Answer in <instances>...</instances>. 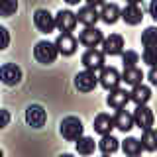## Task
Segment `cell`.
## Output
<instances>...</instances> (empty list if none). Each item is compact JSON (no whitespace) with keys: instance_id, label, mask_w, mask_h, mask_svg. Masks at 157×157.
Masks as SVG:
<instances>
[{"instance_id":"1","label":"cell","mask_w":157,"mask_h":157,"mask_svg":"<svg viewBox=\"0 0 157 157\" xmlns=\"http://www.w3.org/2000/svg\"><path fill=\"white\" fill-rule=\"evenodd\" d=\"M82 122L78 120L77 116H67L61 120V124H59V132H61V136L65 137L67 141H77L78 137L82 136Z\"/></svg>"},{"instance_id":"2","label":"cell","mask_w":157,"mask_h":157,"mask_svg":"<svg viewBox=\"0 0 157 157\" xmlns=\"http://www.w3.org/2000/svg\"><path fill=\"white\" fill-rule=\"evenodd\" d=\"M57 47L55 43L51 41H37L36 47H33V57L37 59L39 63H43V65H49V63H53L57 59Z\"/></svg>"},{"instance_id":"3","label":"cell","mask_w":157,"mask_h":157,"mask_svg":"<svg viewBox=\"0 0 157 157\" xmlns=\"http://www.w3.org/2000/svg\"><path fill=\"white\" fill-rule=\"evenodd\" d=\"M104 57L106 55L102 51H98V49H86V51L82 53L81 61H82V67H85L86 71L96 73V71H100V69L104 67Z\"/></svg>"},{"instance_id":"4","label":"cell","mask_w":157,"mask_h":157,"mask_svg":"<svg viewBox=\"0 0 157 157\" xmlns=\"http://www.w3.org/2000/svg\"><path fill=\"white\" fill-rule=\"evenodd\" d=\"M77 16L75 12L71 10H59L57 16H55V28L59 29L61 33H71L73 29L77 28Z\"/></svg>"},{"instance_id":"5","label":"cell","mask_w":157,"mask_h":157,"mask_svg":"<svg viewBox=\"0 0 157 157\" xmlns=\"http://www.w3.org/2000/svg\"><path fill=\"white\" fill-rule=\"evenodd\" d=\"M102 39H104V36H102V32L96 26L85 28L81 33H78V43H82V45L88 47V49H96L102 43Z\"/></svg>"},{"instance_id":"6","label":"cell","mask_w":157,"mask_h":157,"mask_svg":"<svg viewBox=\"0 0 157 157\" xmlns=\"http://www.w3.org/2000/svg\"><path fill=\"white\" fill-rule=\"evenodd\" d=\"M0 81L6 86H16L22 81V69L16 63H6L0 67Z\"/></svg>"},{"instance_id":"7","label":"cell","mask_w":157,"mask_h":157,"mask_svg":"<svg viewBox=\"0 0 157 157\" xmlns=\"http://www.w3.org/2000/svg\"><path fill=\"white\" fill-rule=\"evenodd\" d=\"M132 118H134V126H137L141 132L144 130H149V128H153V112H151V108H147L145 104L144 106H137L136 112L132 114Z\"/></svg>"},{"instance_id":"8","label":"cell","mask_w":157,"mask_h":157,"mask_svg":"<svg viewBox=\"0 0 157 157\" xmlns=\"http://www.w3.org/2000/svg\"><path fill=\"white\" fill-rule=\"evenodd\" d=\"M45 120H47V114H45V110H43V106L32 104V106L26 108V124L28 126L39 130V128L45 126Z\"/></svg>"},{"instance_id":"9","label":"cell","mask_w":157,"mask_h":157,"mask_svg":"<svg viewBox=\"0 0 157 157\" xmlns=\"http://www.w3.org/2000/svg\"><path fill=\"white\" fill-rule=\"evenodd\" d=\"M33 24H36V28L41 33H51L53 29H55V16H51L47 10L39 8V10H36V14H33Z\"/></svg>"},{"instance_id":"10","label":"cell","mask_w":157,"mask_h":157,"mask_svg":"<svg viewBox=\"0 0 157 157\" xmlns=\"http://www.w3.org/2000/svg\"><path fill=\"white\" fill-rule=\"evenodd\" d=\"M98 85V77L94 75L92 71H81V73H77V77H75V88L77 90H81V92H90V90H94Z\"/></svg>"},{"instance_id":"11","label":"cell","mask_w":157,"mask_h":157,"mask_svg":"<svg viewBox=\"0 0 157 157\" xmlns=\"http://www.w3.org/2000/svg\"><path fill=\"white\" fill-rule=\"evenodd\" d=\"M120 71L114 67H102L100 69V77H98V82H100V86H104L106 90H112V88L120 86Z\"/></svg>"},{"instance_id":"12","label":"cell","mask_w":157,"mask_h":157,"mask_svg":"<svg viewBox=\"0 0 157 157\" xmlns=\"http://www.w3.org/2000/svg\"><path fill=\"white\" fill-rule=\"evenodd\" d=\"M124 51V37L118 36V33H110L108 37L102 39V53L104 55H120V53Z\"/></svg>"},{"instance_id":"13","label":"cell","mask_w":157,"mask_h":157,"mask_svg":"<svg viewBox=\"0 0 157 157\" xmlns=\"http://www.w3.org/2000/svg\"><path fill=\"white\" fill-rule=\"evenodd\" d=\"M77 45L78 41L73 37V33H59V37L55 39V47H57V53L59 55H73L77 51Z\"/></svg>"},{"instance_id":"14","label":"cell","mask_w":157,"mask_h":157,"mask_svg":"<svg viewBox=\"0 0 157 157\" xmlns=\"http://www.w3.org/2000/svg\"><path fill=\"white\" fill-rule=\"evenodd\" d=\"M106 102H108V106H110V108H114V110L126 108V104L130 102V92H128L126 88L116 86V88H112V90H110V94H108Z\"/></svg>"},{"instance_id":"15","label":"cell","mask_w":157,"mask_h":157,"mask_svg":"<svg viewBox=\"0 0 157 157\" xmlns=\"http://www.w3.org/2000/svg\"><path fill=\"white\" fill-rule=\"evenodd\" d=\"M120 18L126 24H130V26H137L144 20V10L137 6V4H126L124 10H120Z\"/></svg>"},{"instance_id":"16","label":"cell","mask_w":157,"mask_h":157,"mask_svg":"<svg viewBox=\"0 0 157 157\" xmlns=\"http://www.w3.org/2000/svg\"><path fill=\"white\" fill-rule=\"evenodd\" d=\"M77 16V22H81L85 28H92V26H96V22L100 18H98V10L94 6H82V8H78V14H75Z\"/></svg>"},{"instance_id":"17","label":"cell","mask_w":157,"mask_h":157,"mask_svg":"<svg viewBox=\"0 0 157 157\" xmlns=\"http://www.w3.org/2000/svg\"><path fill=\"white\" fill-rule=\"evenodd\" d=\"M151 100V88L145 85H136L130 90V102H134L137 106H144Z\"/></svg>"},{"instance_id":"18","label":"cell","mask_w":157,"mask_h":157,"mask_svg":"<svg viewBox=\"0 0 157 157\" xmlns=\"http://www.w3.org/2000/svg\"><path fill=\"white\" fill-rule=\"evenodd\" d=\"M112 122H114V128L122 132H130L132 128H134V118L128 110L124 108H120V110H116V116H112Z\"/></svg>"},{"instance_id":"19","label":"cell","mask_w":157,"mask_h":157,"mask_svg":"<svg viewBox=\"0 0 157 157\" xmlns=\"http://www.w3.org/2000/svg\"><path fill=\"white\" fill-rule=\"evenodd\" d=\"M92 128H94L96 134L100 136H106L112 132V128H114V122H112V116L110 114H98L94 118V124H92Z\"/></svg>"},{"instance_id":"20","label":"cell","mask_w":157,"mask_h":157,"mask_svg":"<svg viewBox=\"0 0 157 157\" xmlns=\"http://www.w3.org/2000/svg\"><path fill=\"white\" fill-rule=\"evenodd\" d=\"M98 18L104 24H116L118 20H120V8H118L116 4H104L102 10L98 12Z\"/></svg>"},{"instance_id":"21","label":"cell","mask_w":157,"mask_h":157,"mask_svg":"<svg viewBox=\"0 0 157 157\" xmlns=\"http://www.w3.org/2000/svg\"><path fill=\"white\" fill-rule=\"evenodd\" d=\"M122 81L130 86H136V85H141V78H144V73L141 69L137 67H124V73H122Z\"/></svg>"},{"instance_id":"22","label":"cell","mask_w":157,"mask_h":157,"mask_svg":"<svg viewBox=\"0 0 157 157\" xmlns=\"http://www.w3.org/2000/svg\"><path fill=\"white\" fill-rule=\"evenodd\" d=\"M122 149H124V153L128 157H140L141 151H144V147H141L140 140H136V137H126V140L122 141Z\"/></svg>"},{"instance_id":"23","label":"cell","mask_w":157,"mask_h":157,"mask_svg":"<svg viewBox=\"0 0 157 157\" xmlns=\"http://www.w3.org/2000/svg\"><path fill=\"white\" fill-rule=\"evenodd\" d=\"M77 151H78V155H92L94 153V149H96V144H94V140L92 137H88V136H81L77 140Z\"/></svg>"},{"instance_id":"24","label":"cell","mask_w":157,"mask_h":157,"mask_svg":"<svg viewBox=\"0 0 157 157\" xmlns=\"http://www.w3.org/2000/svg\"><path fill=\"white\" fill-rule=\"evenodd\" d=\"M98 147H100V151L104 155H112L114 151L120 147V144H118V140L114 136H110V134H106V136H102V140L98 141Z\"/></svg>"},{"instance_id":"25","label":"cell","mask_w":157,"mask_h":157,"mask_svg":"<svg viewBox=\"0 0 157 157\" xmlns=\"http://www.w3.org/2000/svg\"><path fill=\"white\" fill-rule=\"evenodd\" d=\"M140 144H141V147H144L145 151H155L157 149V136H155V130H153V128L144 130Z\"/></svg>"},{"instance_id":"26","label":"cell","mask_w":157,"mask_h":157,"mask_svg":"<svg viewBox=\"0 0 157 157\" xmlns=\"http://www.w3.org/2000/svg\"><path fill=\"white\" fill-rule=\"evenodd\" d=\"M18 10V0H0V16L10 18Z\"/></svg>"},{"instance_id":"27","label":"cell","mask_w":157,"mask_h":157,"mask_svg":"<svg viewBox=\"0 0 157 157\" xmlns=\"http://www.w3.org/2000/svg\"><path fill=\"white\" fill-rule=\"evenodd\" d=\"M141 45L144 47H155L157 45V29L151 26L141 33Z\"/></svg>"},{"instance_id":"28","label":"cell","mask_w":157,"mask_h":157,"mask_svg":"<svg viewBox=\"0 0 157 157\" xmlns=\"http://www.w3.org/2000/svg\"><path fill=\"white\" fill-rule=\"evenodd\" d=\"M141 59H144V63H147L149 67H155V63H157V45L155 47H144Z\"/></svg>"},{"instance_id":"29","label":"cell","mask_w":157,"mask_h":157,"mask_svg":"<svg viewBox=\"0 0 157 157\" xmlns=\"http://www.w3.org/2000/svg\"><path fill=\"white\" fill-rule=\"evenodd\" d=\"M122 61H124V67H136V63H140V55L136 51H122Z\"/></svg>"},{"instance_id":"30","label":"cell","mask_w":157,"mask_h":157,"mask_svg":"<svg viewBox=\"0 0 157 157\" xmlns=\"http://www.w3.org/2000/svg\"><path fill=\"white\" fill-rule=\"evenodd\" d=\"M8 45H10V33H8L6 28L0 26V51H4Z\"/></svg>"},{"instance_id":"31","label":"cell","mask_w":157,"mask_h":157,"mask_svg":"<svg viewBox=\"0 0 157 157\" xmlns=\"http://www.w3.org/2000/svg\"><path fill=\"white\" fill-rule=\"evenodd\" d=\"M10 124V112L4 110V108H0V130H4Z\"/></svg>"},{"instance_id":"32","label":"cell","mask_w":157,"mask_h":157,"mask_svg":"<svg viewBox=\"0 0 157 157\" xmlns=\"http://www.w3.org/2000/svg\"><path fill=\"white\" fill-rule=\"evenodd\" d=\"M147 78H149L151 85H157V73H155V67H151V71H149V75H147Z\"/></svg>"},{"instance_id":"33","label":"cell","mask_w":157,"mask_h":157,"mask_svg":"<svg viewBox=\"0 0 157 157\" xmlns=\"http://www.w3.org/2000/svg\"><path fill=\"white\" fill-rule=\"evenodd\" d=\"M155 6H157V0H151V4H149V14H151V18H157V12H155Z\"/></svg>"},{"instance_id":"34","label":"cell","mask_w":157,"mask_h":157,"mask_svg":"<svg viewBox=\"0 0 157 157\" xmlns=\"http://www.w3.org/2000/svg\"><path fill=\"white\" fill-rule=\"evenodd\" d=\"M86 4H88V6L98 8V6H104V0H86Z\"/></svg>"},{"instance_id":"35","label":"cell","mask_w":157,"mask_h":157,"mask_svg":"<svg viewBox=\"0 0 157 157\" xmlns=\"http://www.w3.org/2000/svg\"><path fill=\"white\" fill-rule=\"evenodd\" d=\"M65 2H67V4H71V6H75V4H78L81 0H65Z\"/></svg>"},{"instance_id":"36","label":"cell","mask_w":157,"mask_h":157,"mask_svg":"<svg viewBox=\"0 0 157 157\" xmlns=\"http://www.w3.org/2000/svg\"><path fill=\"white\" fill-rule=\"evenodd\" d=\"M140 2L141 0H126V4H137V6H140Z\"/></svg>"},{"instance_id":"37","label":"cell","mask_w":157,"mask_h":157,"mask_svg":"<svg viewBox=\"0 0 157 157\" xmlns=\"http://www.w3.org/2000/svg\"><path fill=\"white\" fill-rule=\"evenodd\" d=\"M59 157H73V155H71V153H61Z\"/></svg>"},{"instance_id":"38","label":"cell","mask_w":157,"mask_h":157,"mask_svg":"<svg viewBox=\"0 0 157 157\" xmlns=\"http://www.w3.org/2000/svg\"><path fill=\"white\" fill-rule=\"evenodd\" d=\"M0 157H4V153H2V149H0Z\"/></svg>"},{"instance_id":"39","label":"cell","mask_w":157,"mask_h":157,"mask_svg":"<svg viewBox=\"0 0 157 157\" xmlns=\"http://www.w3.org/2000/svg\"><path fill=\"white\" fill-rule=\"evenodd\" d=\"M104 157H108V155H104Z\"/></svg>"}]
</instances>
